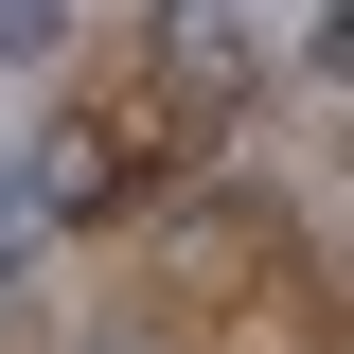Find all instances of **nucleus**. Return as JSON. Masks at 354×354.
Masks as SVG:
<instances>
[{
    "label": "nucleus",
    "mask_w": 354,
    "mask_h": 354,
    "mask_svg": "<svg viewBox=\"0 0 354 354\" xmlns=\"http://www.w3.org/2000/svg\"><path fill=\"white\" fill-rule=\"evenodd\" d=\"M142 71H160V106H248L266 88V18L248 0H160L142 18Z\"/></svg>",
    "instance_id": "obj_1"
},
{
    "label": "nucleus",
    "mask_w": 354,
    "mask_h": 354,
    "mask_svg": "<svg viewBox=\"0 0 354 354\" xmlns=\"http://www.w3.org/2000/svg\"><path fill=\"white\" fill-rule=\"evenodd\" d=\"M53 36H71V0H0V71H36Z\"/></svg>",
    "instance_id": "obj_2"
}]
</instances>
